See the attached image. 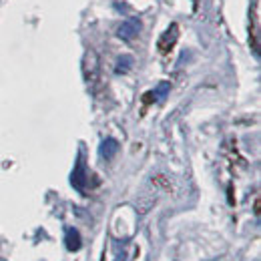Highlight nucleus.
Instances as JSON below:
<instances>
[{
  "instance_id": "4",
  "label": "nucleus",
  "mask_w": 261,
  "mask_h": 261,
  "mask_svg": "<svg viewBox=\"0 0 261 261\" xmlns=\"http://www.w3.org/2000/svg\"><path fill=\"white\" fill-rule=\"evenodd\" d=\"M72 185L76 189H83L85 187V161H83V157L79 159V165H76V169L72 173Z\"/></svg>"
},
{
  "instance_id": "5",
  "label": "nucleus",
  "mask_w": 261,
  "mask_h": 261,
  "mask_svg": "<svg viewBox=\"0 0 261 261\" xmlns=\"http://www.w3.org/2000/svg\"><path fill=\"white\" fill-rule=\"evenodd\" d=\"M133 65V59L130 57H121L119 63H117V72H127Z\"/></svg>"
},
{
  "instance_id": "3",
  "label": "nucleus",
  "mask_w": 261,
  "mask_h": 261,
  "mask_svg": "<svg viewBox=\"0 0 261 261\" xmlns=\"http://www.w3.org/2000/svg\"><path fill=\"white\" fill-rule=\"evenodd\" d=\"M65 243H66V249H68V251H79L81 245H83V241H81V233H79L74 227H68L66 229Z\"/></svg>"
},
{
  "instance_id": "2",
  "label": "nucleus",
  "mask_w": 261,
  "mask_h": 261,
  "mask_svg": "<svg viewBox=\"0 0 261 261\" xmlns=\"http://www.w3.org/2000/svg\"><path fill=\"white\" fill-rule=\"evenodd\" d=\"M117 151H119V141L117 139H105L102 143H100V147H98V155H100V159H105V161H111L115 155H117Z\"/></svg>"
},
{
  "instance_id": "1",
  "label": "nucleus",
  "mask_w": 261,
  "mask_h": 261,
  "mask_svg": "<svg viewBox=\"0 0 261 261\" xmlns=\"http://www.w3.org/2000/svg\"><path fill=\"white\" fill-rule=\"evenodd\" d=\"M139 33H141V20H139V18L125 20V22L117 29V36L123 38V40H133Z\"/></svg>"
}]
</instances>
